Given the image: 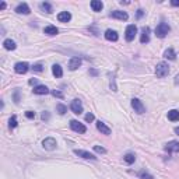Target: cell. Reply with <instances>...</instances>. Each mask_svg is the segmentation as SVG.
<instances>
[{
    "label": "cell",
    "instance_id": "1",
    "mask_svg": "<svg viewBox=\"0 0 179 179\" xmlns=\"http://www.w3.org/2000/svg\"><path fill=\"white\" fill-rule=\"evenodd\" d=\"M155 74L158 78H164L167 77L168 74H169V66H168V63H165V62H161V63L157 64L155 67Z\"/></svg>",
    "mask_w": 179,
    "mask_h": 179
},
{
    "label": "cell",
    "instance_id": "2",
    "mask_svg": "<svg viewBox=\"0 0 179 179\" xmlns=\"http://www.w3.org/2000/svg\"><path fill=\"white\" fill-rule=\"evenodd\" d=\"M169 31H171V28H169V25H168L167 22H159V24L157 25V28H155V35L158 36V38H165Z\"/></svg>",
    "mask_w": 179,
    "mask_h": 179
},
{
    "label": "cell",
    "instance_id": "3",
    "mask_svg": "<svg viewBox=\"0 0 179 179\" xmlns=\"http://www.w3.org/2000/svg\"><path fill=\"white\" fill-rule=\"evenodd\" d=\"M70 129H71L73 131H76V133H85L87 131V127L83 125V123H80L78 120H70Z\"/></svg>",
    "mask_w": 179,
    "mask_h": 179
},
{
    "label": "cell",
    "instance_id": "4",
    "mask_svg": "<svg viewBox=\"0 0 179 179\" xmlns=\"http://www.w3.org/2000/svg\"><path fill=\"white\" fill-rule=\"evenodd\" d=\"M136 34H137V27H136V25H134V24L127 25V28H126V32H125L126 41H127V42L133 41L134 36H136Z\"/></svg>",
    "mask_w": 179,
    "mask_h": 179
},
{
    "label": "cell",
    "instance_id": "5",
    "mask_svg": "<svg viewBox=\"0 0 179 179\" xmlns=\"http://www.w3.org/2000/svg\"><path fill=\"white\" fill-rule=\"evenodd\" d=\"M131 106H133L134 112H137L139 115H141L145 112V106L143 105V102L139 99V98H133V99H131Z\"/></svg>",
    "mask_w": 179,
    "mask_h": 179
},
{
    "label": "cell",
    "instance_id": "6",
    "mask_svg": "<svg viewBox=\"0 0 179 179\" xmlns=\"http://www.w3.org/2000/svg\"><path fill=\"white\" fill-rule=\"evenodd\" d=\"M42 145H44L45 150L53 151V150L56 148V145H57V143H56V140L53 139V137H46V139L42 141Z\"/></svg>",
    "mask_w": 179,
    "mask_h": 179
},
{
    "label": "cell",
    "instance_id": "7",
    "mask_svg": "<svg viewBox=\"0 0 179 179\" xmlns=\"http://www.w3.org/2000/svg\"><path fill=\"white\" fill-rule=\"evenodd\" d=\"M28 69H30V64H28L27 62H18V63H16V66H14V71H16L17 74H25V73L28 71Z\"/></svg>",
    "mask_w": 179,
    "mask_h": 179
},
{
    "label": "cell",
    "instance_id": "8",
    "mask_svg": "<svg viewBox=\"0 0 179 179\" xmlns=\"http://www.w3.org/2000/svg\"><path fill=\"white\" fill-rule=\"evenodd\" d=\"M70 109L73 111V113L80 115L83 113V103H81L80 99H73L71 103H70Z\"/></svg>",
    "mask_w": 179,
    "mask_h": 179
},
{
    "label": "cell",
    "instance_id": "9",
    "mask_svg": "<svg viewBox=\"0 0 179 179\" xmlns=\"http://www.w3.org/2000/svg\"><path fill=\"white\" fill-rule=\"evenodd\" d=\"M165 151H168V153H179V143L178 141H168L167 144H165Z\"/></svg>",
    "mask_w": 179,
    "mask_h": 179
},
{
    "label": "cell",
    "instance_id": "10",
    "mask_svg": "<svg viewBox=\"0 0 179 179\" xmlns=\"http://www.w3.org/2000/svg\"><path fill=\"white\" fill-rule=\"evenodd\" d=\"M111 17L112 18H116V20H122V21H126L129 18L127 13L126 11H120V10H115L111 13Z\"/></svg>",
    "mask_w": 179,
    "mask_h": 179
},
{
    "label": "cell",
    "instance_id": "11",
    "mask_svg": "<svg viewBox=\"0 0 179 179\" xmlns=\"http://www.w3.org/2000/svg\"><path fill=\"white\" fill-rule=\"evenodd\" d=\"M74 154L84 159H97V157H95L94 154L88 153V151H84V150H74Z\"/></svg>",
    "mask_w": 179,
    "mask_h": 179
},
{
    "label": "cell",
    "instance_id": "12",
    "mask_svg": "<svg viewBox=\"0 0 179 179\" xmlns=\"http://www.w3.org/2000/svg\"><path fill=\"white\" fill-rule=\"evenodd\" d=\"M148 41H150V28L143 27L141 35H140V42H141V44H147Z\"/></svg>",
    "mask_w": 179,
    "mask_h": 179
},
{
    "label": "cell",
    "instance_id": "13",
    "mask_svg": "<svg viewBox=\"0 0 179 179\" xmlns=\"http://www.w3.org/2000/svg\"><path fill=\"white\" fill-rule=\"evenodd\" d=\"M16 13H18V14H30L31 13V10H30V7H28V4L27 3H21V4H18L16 7Z\"/></svg>",
    "mask_w": 179,
    "mask_h": 179
},
{
    "label": "cell",
    "instance_id": "14",
    "mask_svg": "<svg viewBox=\"0 0 179 179\" xmlns=\"http://www.w3.org/2000/svg\"><path fill=\"white\" fill-rule=\"evenodd\" d=\"M81 66V59L80 57H71L69 60V69L70 70H77Z\"/></svg>",
    "mask_w": 179,
    "mask_h": 179
},
{
    "label": "cell",
    "instance_id": "15",
    "mask_svg": "<svg viewBox=\"0 0 179 179\" xmlns=\"http://www.w3.org/2000/svg\"><path fill=\"white\" fill-rule=\"evenodd\" d=\"M105 38L108 39V41L116 42L117 38H119V35H117V32H116V31H113V30H106L105 31Z\"/></svg>",
    "mask_w": 179,
    "mask_h": 179
},
{
    "label": "cell",
    "instance_id": "16",
    "mask_svg": "<svg viewBox=\"0 0 179 179\" xmlns=\"http://www.w3.org/2000/svg\"><path fill=\"white\" fill-rule=\"evenodd\" d=\"M97 129L102 134H106V136H108V134H111V129H109L103 122H101V120H98V122H97Z\"/></svg>",
    "mask_w": 179,
    "mask_h": 179
},
{
    "label": "cell",
    "instance_id": "17",
    "mask_svg": "<svg viewBox=\"0 0 179 179\" xmlns=\"http://www.w3.org/2000/svg\"><path fill=\"white\" fill-rule=\"evenodd\" d=\"M57 20L60 22H69L71 20V14L69 11H62V13L57 14Z\"/></svg>",
    "mask_w": 179,
    "mask_h": 179
},
{
    "label": "cell",
    "instance_id": "18",
    "mask_svg": "<svg viewBox=\"0 0 179 179\" xmlns=\"http://www.w3.org/2000/svg\"><path fill=\"white\" fill-rule=\"evenodd\" d=\"M32 91H34V94H36V95H45L49 92V88H48L46 85H36V87H34Z\"/></svg>",
    "mask_w": 179,
    "mask_h": 179
},
{
    "label": "cell",
    "instance_id": "19",
    "mask_svg": "<svg viewBox=\"0 0 179 179\" xmlns=\"http://www.w3.org/2000/svg\"><path fill=\"white\" fill-rule=\"evenodd\" d=\"M164 57H165V59H168V60H175V59H176V53H175V50H173L172 48L167 49V50L164 52Z\"/></svg>",
    "mask_w": 179,
    "mask_h": 179
},
{
    "label": "cell",
    "instance_id": "20",
    "mask_svg": "<svg viewBox=\"0 0 179 179\" xmlns=\"http://www.w3.org/2000/svg\"><path fill=\"white\" fill-rule=\"evenodd\" d=\"M168 119H169L171 122H178L179 120V111H176V109L169 111L168 112Z\"/></svg>",
    "mask_w": 179,
    "mask_h": 179
},
{
    "label": "cell",
    "instance_id": "21",
    "mask_svg": "<svg viewBox=\"0 0 179 179\" xmlns=\"http://www.w3.org/2000/svg\"><path fill=\"white\" fill-rule=\"evenodd\" d=\"M44 32L46 34V35H57L59 30L55 27V25H48V27H45Z\"/></svg>",
    "mask_w": 179,
    "mask_h": 179
},
{
    "label": "cell",
    "instance_id": "22",
    "mask_svg": "<svg viewBox=\"0 0 179 179\" xmlns=\"http://www.w3.org/2000/svg\"><path fill=\"white\" fill-rule=\"evenodd\" d=\"M3 46H4V49H7V50H14L17 45L13 39H6V41L3 42Z\"/></svg>",
    "mask_w": 179,
    "mask_h": 179
},
{
    "label": "cell",
    "instance_id": "23",
    "mask_svg": "<svg viewBox=\"0 0 179 179\" xmlns=\"http://www.w3.org/2000/svg\"><path fill=\"white\" fill-rule=\"evenodd\" d=\"M52 73L55 77H62L63 76V70H62L60 64H53L52 66Z\"/></svg>",
    "mask_w": 179,
    "mask_h": 179
},
{
    "label": "cell",
    "instance_id": "24",
    "mask_svg": "<svg viewBox=\"0 0 179 179\" xmlns=\"http://www.w3.org/2000/svg\"><path fill=\"white\" fill-rule=\"evenodd\" d=\"M102 7H103V3L99 2V0H92V2H91V8L94 11H101V10H102Z\"/></svg>",
    "mask_w": 179,
    "mask_h": 179
},
{
    "label": "cell",
    "instance_id": "25",
    "mask_svg": "<svg viewBox=\"0 0 179 179\" xmlns=\"http://www.w3.org/2000/svg\"><path fill=\"white\" fill-rule=\"evenodd\" d=\"M123 161H125L126 164H133V162L136 161V155L131 153H127L125 157H123Z\"/></svg>",
    "mask_w": 179,
    "mask_h": 179
},
{
    "label": "cell",
    "instance_id": "26",
    "mask_svg": "<svg viewBox=\"0 0 179 179\" xmlns=\"http://www.w3.org/2000/svg\"><path fill=\"white\" fill-rule=\"evenodd\" d=\"M41 10H44V11H46V13H53V7H52V4H49V3H41Z\"/></svg>",
    "mask_w": 179,
    "mask_h": 179
},
{
    "label": "cell",
    "instance_id": "27",
    "mask_svg": "<svg viewBox=\"0 0 179 179\" xmlns=\"http://www.w3.org/2000/svg\"><path fill=\"white\" fill-rule=\"evenodd\" d=\"M56 111L59 112V115H64L67 112V106L63 105V103H57L56 105Z\"/></svg>",
    "mask_w": 179,
    "mask_h": 179
},
{
    "label": "cell",
    "instance_id": "28",
    "mask_svg": "<svg viewBox=\"0 0 179 179\" xmlns=\"http://www.w3.org/2000/svg\"><path fill=\"white\" fill-rule=\"evenodd\" d=\"M17 125H18V123H17V116H16V115H13V116L10 117V120H8V127H10V129H16Z\"/></svg>",
    "mask_w": 179,
    "mask_h": 179
},
{
    "label": "cell",
    "instance_id": "29",
    "mask_svg": "<svg viewBox=\"0 0 179 179\" xmlns=\"http://www.w3.org/2000/svg\"><path fill=\"white\" fill-rule=\"evenodd\" d=\"M139 176H140L141 179H154V176L150 175V173H147V172H140Z\"/></svg>",
    "mask_w": 179,
    "mask_h": 179
},
{
    "label": "cell",
    "instance_id": "30",
    "mask_svg": "<svg viewBox=\"0 0 179 179\" xmlns=\"http://www.w3.org/2000/svg\"><path fill=\"white\" fill-rule=\"evenodd\" d=\"M32 70H34L35 73H41L42 70H44V67H42V64H41V63H36V64H34Z\"/></svg>",
    "mask_w": 179,
    "mask_h": 179
},
{
    "label": "cell",
    "instance_id": "31",
    "mask_svg": "<svg viewBox=\"0 0 179 179\" xmlns=\"http://www.w3.org/2000/svg\"><path fill=\"white\" fill-rule=\"evenodd\" d=\"M94 151L95 153H99V154H105L106 150L103 147H99V145H94Z\"/></svg>",
    "mask_w": 179,
    "mask_h": 179
},
{
    "label": "cell",
    "instance_id": "32",
    "mask_svg": "<svg viewBox=\"0 0 179 179\" xmlns=\"http://www.w3.org/2000/svg\"><path fill=\"white\" fill-rule=\"evenodd\" d=\"M52 95H53V97H57V98H63V92L57 91V90H53V91H52Z\"/></svg>",
    "mask_w": 179,
    "mask_h": 179
},
{
    "label": "cell",
    "instance_id": "33",
    "mask_svg": "<svg viewBox=\"0 0 179 179\" xmlns=\"http://www.w3.org/2000/svg\"><path fill=\"white\" fill-rule=\"evenodd\" d=\"M25 116H27L28 119H34V117H35V112H32V111H27V112H25Z\"/></svg>",
    "mask_w": 179,
    "mask_h": 179
},
{
    "label": "cell",
    "instance_id": "34",
    "mask_svg": "<svg viewBox=\"0 0 179 179\" xmlns=\"http://www.w3.org/2000/svg\"><path fill=\"white\" fill-rule=\"evenodd\" d=\"M85 120H87V122H92V120H94V115H92V113H87L85 115Z\"/></svg>",
    "mask_w": 179,
    "mask_h": 179
},
{
    "label": "cell",
    "instance_id": "35",
    "mask_svg": "<svg viewBox=\"0 0 179 179\" xmlns=\"http://www.w3.org/2000/svg\"><path fill=\"white\" fill-rule=\"evenodd\" d=\"M143 14H144V11H143L141 8H140V10H137V18H141Z\"/></svg>",
    "mask_w": 179,
    "mask_h": 179
},
{
    "label": "cell",
    "instance_id": "36",
    "mask_svg": "<svg viewBox=\"0 0 179 179\" xmlns=\"http://www.w3.org/2000/svg\"><path fill=\"white\" fill-rule=\"evenodd\" d=\"M42 119L48 120V119H49V113H48V112H44V113H42Z\"/></svg>",
    "mask_w": 179,
    "mask_h": 179
},
{
    "label": "cell",
    "instance_id": "37",
    "mask_svg": "<svg viewBox=\"0 0 179 179\" xmlns=\"http://www.w3.org/2000/svg\"><path fill=\"white\" fill-rule=\"evenodd\" d=\"M171 4H172L173 7H178V6H179V0H172V2H171Z\"/></svg>",
    "mask_w": 179,
    "mask_h": 179
},
{
    "label": "cell",
    "instance_id": "38",
    "mask_svg": "<svg viewBox=\"0 0 179 179\" xmlns=\"http://www.w3.org/2000/svg\"><path fill=\"white\" fill-rule=\"evenodd\" d=\"M14 99H16V102H18V91H16V94H14Z\"/></svg>",
    "mask_w": 179,
    "mask_h": 179
},
{
    "label": "cell",
    "instance_id": "39",
    "mask_svg": "<svg viewBox=\"0 0 179 179\" xmlns=\"http://www.w3.org/2000/svg\"><path fill=\"white\" fill-rule=\"evenodd\" d=\"M30 84L32 85V84H36V78H31L30 80Z\"/></svg>",
    "mask_w": 179,
    "mask_h": 179
},
{
    "label": "cell",
    "instance_id": "40",
    "mask_svg": "<svg viewBox=\"0 0 179 179\" xmlns=\"http://www.w3.org/2000/svg\"><path fill=\"white\" fill-rule=\"evenodd\" d=\"M175 84H176V85H179V74L175 77Z\"/></svg>",
    "mask_w": 179,
    "mask_h": 179
},
{
    "label": "cell",
    "instance_id": "41",
    "mask_svg": "<svg viewBox=\"0 0 179 179\" xmlns=\"http://www.w3.org/2000/svg\"><path fill=\"white\" fill-rule=\"evenodd\" d=\"M90 73H91L92 76H97V74H98V73H97V70H90Z\"/></svg>",
    "mask_w": 179,
    "mask_h": 179
},
{
    "label": "cell",
    "instance_id": "42",
    "mask_svg": "<svg viewBox=\"0 0 179 179\" xmlns=\"http://www.w3.org/2000/svg\"><path fill=\"white\" fill-rule=\"evenodd\" d=\"M0 8H2V10H4V8H6V3H0Z\"/></svg>",
    "mask_w": 179,
    "mask_h": 179
},
{
    "label": "cell",
    "instance_id": "43",
    "mask_svg": "<svg viewBox=\"0 0 179 179\" xmlns=\"http://www.w3.org/2000/svg\"><path fill=\"white\" fill-rule=\"evenodd\" d=\"M175 133L179 136V126H176V127H175Z\"/></svg>",
    "mask_w": 179,
    "mask_h": 179
}]
</instances>
